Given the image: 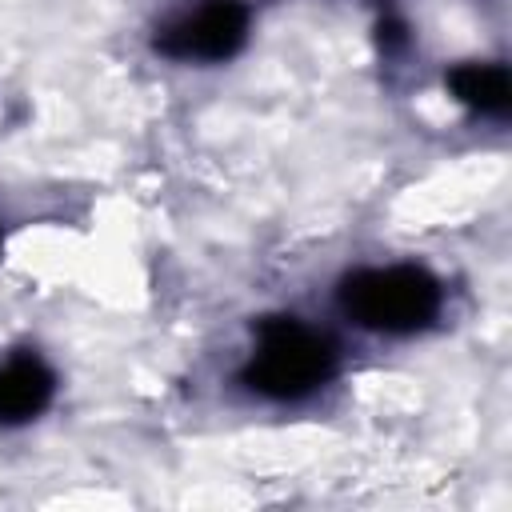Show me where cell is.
<instances>
[{"label":"cell","mask_w":512,"mask_h":512,"mask_svg":"<svg viewBox=\"0 0 512 512\" xmlns=\"http://www.w3.org/2000/svg\"><path fill=\"white\" fill-rule=\"evenodd\" d=\"M336 308L372 336H416L440 320L444 284L416 260L364 264L336 284Z\"/></svg>","instance_id":"7a4b0ae2"},{"label":"cell","mask_w":512,"mask_h":512,"mask_svg":"<svg viewBox=\"0 0 512 512\" xmlns=\"http://www.w3.org/2000/svg\"><path fill=\"white\" fill-rule=\"evenodd\" d=\"M56 396V372L36 352L0 356V424L36 420Z\"/></svg>","instance_id":"277c9868"},{"label":"cell","mask_w":512,"mask_h":512,"mask_svg":"<svg viewBox=\"0 0 512 512\" xmlns=\"http://www.w3.org/2000/svg\"><path fill=\"white\" fill-rule=\"evenodd\" d=\"M448 88L460 104H468L480 116H504L512 104L508 68L500 60H468L448 72Z\"/></svg>","instance_id":"5b68a950"},{"label":"cell","mask_w":512,"mask_h":512,"mask_svg":"<svg viewBox=\"0 0 512 512\" xmlns=\"http://www.w3.org/2000/svg\"><path fill=\"white\" fill-rule=\"evenodd\" d=\"M248 28L252 8L244 0H200L156 32V52L176 64H224L244 48Z\"/></svg>","instance_id":"3957f363"},{"label":"cell","mask_w":512,"mask_h":512,"mask_svg":"<svg viewBox=\"0 0 512 512\" xmlns=\"http://www.w3.org/2000/svg\"><path fill=\"white\" fill-rule=\"evenodd\" d=\"M340 372V344L328 328L280 312L256 320L252 348L240 364V384L268 404H300L328 388Z\"/></svg>","instance_id":"6da1fadb"}]
</instances>
